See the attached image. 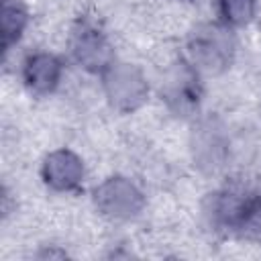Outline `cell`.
Instances as JSON below:
<instances>
[{
    "label": "cell",
    "mask_w": 261,
    "mask_h": 261,
    "mask_svg": "<svg viewBox=\"0 0 261 261\" xmlns=\"http://www.w3.org/2000/svg\"><path fill=\"white\" fill-rule=\"evenodd\" d=\"M163 98L177 114H190L200 102V86L196 73L186 63H175L163 80Z\"/></svg>",
    "instance_id": "cell-5"
},
{
    "label": "cell",
    "mask_w": 261,
    "mask_h": 261,
    "mask_svg": "<svg viewBox=\"0 0 261 261\" xmlns=\"http://www.w3.org/2000/svg\"><path fill=\"white\" fill-rule=\"evenodd\" d=\"M82 159L67 149L53 151L43 163V177L55 190H73L82 181Z\"/></svg>",
    "instance_id": "cell-7"
},
{
    "label": "cell",
    "mask_w": 261,
    "mask_h": 261,
    "mask_svg": "<svg viewBox=\"0 0 261 261\" xmlns=\"http://www.w3.org/2000/svg\"><path fill=\"white\" fill-rule=\"evenodd\" d=\"M96 206L112 218H130L143 208V194L124 177H108L94 192Z\"/></svg>",
    "instance_id": "cell-4"
},
{
    "label": "cell",
    "mask_w": 261,
    "mask_h": 261,
    "mask_svg": "<svg viewBox=\"0 0 261 261\" xmlns=\"http://www.w3.org/2000/svg\"><path fill=\"white\" fill-rule=\"evenodd\" d=\"M224 137L216 122L206 120L198 126L194 135V159L198 161L200 167L204 169H216L222 165L224 157Z\"/></svg>",
    "instance_id": "cell-8"
},
{
    "label": "cell",
    "mask_w": 261,
    "mask_h": 261,
    "mask_svg": "<svg viewBox=\"0 0 261 261\" xmlns=\"http://www.w3.org/2000/svg\"><path fill=\"white\" fill-rule=\"evenodd\" d=\"M234 41L230 33L218 24H202L190 39V53L196 65L206 71H220L232 59Z\"/></svg>",
    "instance_id": "cell-2"
},
{
    "label": "cell",
    "mask_w": 261,
    "mask_h": 261,
    "mask_svg": "<svg viewBox=\"0 0 261 261\" xmlns=\"http://www.w3.org/2000/svg\"><path fill=\"white\" fill-rule=\"evenodd\" d=\"M104 90L118 110H135L147 98V82L141 71L128 63H112L104 73Z\"/></svg>",
    "instance_id": "cell-3"
},
{
    "label": "cell",
    "mask_w": 261,
    "mask_h": 261,
    "mask_svg": "<svg viewBox=\"0 0 261 261\" xmlns=\"http://www.w3.org/2000/svg\"><path fill=\"white\" fill-rule=\"evenodd\" d=\"M71 51L80 65L90 71H102L112 65V51L108 41L94 27L82 24L71 37Z\"/></svg>",
    "instance_id": "cell-6"
},
{
    "label": "cell",
    "mask_w": 261,
    "mask_h": 261,
    "mask_svg": "<svg viewBox=\"0 0 261 261\" xmlns=\"http://www.w3.org/2000/svg\"><path fill=\"white\" fill-rule=\"evenodd\" d=\"M61 77V63L49 53L31 55L24 63V82L37 94H49L55 90Z\"/></svg>",
    "instance_id": "cell-9"
},
{
    "label": "cell",
    "mask_w": 261,
    "mask_h": 261,
    "mask_svg": "<svg viewBox=\"0 0 261 261\" xmlns=\"http://www.w3.org/2000/svg\"><path fill=\"white\" fill-rule=\"evenodd\" d=\"M2 45L8 49L16 43L27 27V10L18 0H4L2 2Z\"/></svg>",
    "instance_id": "cell-10"
},
{
    "label": "cell",
    "mask_w": 261,
    "mask_h": 261,
    "mask_svg": "<svg viewBox=\"0 0 261 261\" xmlns=\"http://www.w3.org/2000/svg\"><path fill=\"white\" fill-rule=\"evenodd\" d=\"M212 218L228 228L261 230V190L237 188L214 194Z\"/></svg>",
    "instance_id": "cell-1"
},
{
    "label": "cell",
    "mask_w": 261,
    "mask_h": 261,
    "mask_svg": "<svg viewBox=\"0 0 261 261\" xmlns=\"http://www.w3.org/2000/svg\"><path fill=\"white\" fill-rule=\"evenodd\" d=\"M220 14L230 24H245L255 14V0H220Z\"/></svg>",
    "instance_id": "cell-11"
}]
</instances>
